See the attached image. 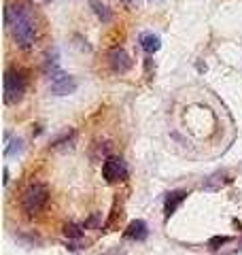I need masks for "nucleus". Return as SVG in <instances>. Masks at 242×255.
<instances>
[{"mask_svg":"<svg viewBox=\"0 0 242 255\" xmlns=\"http://www.w3.org/2000/svg\"><path fill=\"white\" fill-rule=\"evenodd\" d=\"M228 241H230L228 236H221V238H213V241H211V245H225Z\"/></svg>","mask_w":242,"mask_h":255,"instance_id":"ddd939ff","label":"nucleus"},{"mask_svg":"<svg viewBox=\"0 0 242 255\" xmlns=\"http://www.w3.org/2000/svg\"><path fill=\"white\" fill-rule=\"evenodd\" d=\"M102 177L107 183H119L127 179V166L123 162V157L119 155H109L102 162Z\"/></svg>","mask_w":242,"mask_h":255,"instance_id":"20e7f679","label":"nucleus"},{"mask_svg":"<svg viewBox=\"0 0 242 255\" xmlns=\"http://www.w3.org/2000/svg\"><path fill=\"white\" fill-rule=\"evenodd\" d=\"M64 236L79 241V238H83V226H77V223H66V226H64Z\"/></svg>","mask_w":242,"mask_h":255,"instance_id":"f8f14e48","label":"nucleus"},{"mask_svg":"<svg viewBox=\"0 0 242 255\" xmlns=\"http://www.w3.org/2000/svg\"><path fill=\"white\" fill-rule=\"evenodd\" d=\"M140 47H142V51L144 53H157L159 51V47H161V41H159V36L157 34H153V32H144V34L140 36Z\"/></svg>","mask_w":242,"mask_h":255,"instance_id":"1a4fd4ad","label":"nucleus"},{"mask_svg":"<svg viewBox=\"0 0 242 255\" xmlns=\"http://www.w3.org/2000/svg\"><path fill=\"white\" fill-rule=\"evenodd\" d=\"M147 234H149V230H147V223H144L142 219L132 221L130 226L125 228V232H123V236L130 238V241H144Z\"/></svg>","mask_w":242,"mask_h":255,"instance_id":"6e6552de","label":"nucleus"},{"mask_svg":"<svg viewBox=\"0 0 242 255\" xmlns=\"http://www.w3.org/2000/svg\"><path fill=\"white\" fill-rule=\"evenodd\" d=\"M6 140H9V145L4 147V155H6V157H11V155H17L19 151L23 149V140H21V138H17V136H15V138H11L9 134H6Z\"/></svg>","mask_w":242,"mask_h":255,"instance_id":"9b49d317","label":"nucleus"},{"mask_svg":"<svg viewBox=\"0 0 242 255\" xmlns=\"http://www.w3.org/2000/svg\"><path fill=\"white\" fill-rule=\"evenodd\" d=\"M75 90H77V79L66 75L64 70L51 79V94H55V96H68Z\"/></svg>","mask_w":242,"mask_h":255,"instance_id":"39448f33","label":"nucleus"},{"mask_svg":"<svg viewBox=\"0 0 242 255\" xmlns=\"http://www.w3.org/2000/svg\"><path fill=\"white\" fill-rule=\"evenodd\" d=\"M4 23L19 49H32L38 41V19L34 4L26 0H13L4 9Z\"/></svg>","mask_w":242,"mask_h":255,"instance_id":"f257e3e1","label":"nucleus"},{"mask_svg":"<svg viewBox=\"0 0 242 255\" xmlns=\"http://www.w3.org/2000/svg\"><path fill=\"white\" fill-rule=\"evenodd\" d=\"M90 6L94 9V13H96V17H98L102 23H109L111 21V17H113V13H111V9L104 2H100V0H90Z\"/></svg>","mask_w":242,"mask_h":255,"instance_id":"9d476101","label":"nucleus"},{"mask_svg":"<svg viewBox=\"0 0 242 255\" xmlns=\"http://www.w3.org/2000/svg\"><path fill=\"white\" fill-rule=\"evenodd\" d=\"M47 202H49V187L40 181L30 183L19 196V206L26 217H38L45 211Z\"/></svg>","mask_w":242,"mask_h":255,"instance_id":"f03ea898","label":"nucleus"},{"mask_svg":"<svg viewBox=\"0 0 242 255\" xmlns=\"http://www.w3.org/2000/svg\"><path fill=\"white\" fill-rule=\"evenodd\" d=\"M109 66H111L113 73L123 75V73H127V70L132 68V60H130V55L121 49V47H117V49H113L109 53Z\"/></svg>","mask_w":242,"mask_h":255,"instance_id":"423d86ee","label":"nucleus"},{"mask_svg":"<svg viewBox=\"0 0 242 255\" xmlns=\"http://www.w3.org/2000/svg\"><path fill=\"white\" fill-rule=\"evenodd\" d=\"M189 194L187 191H183V189H176V191H170V194L166 196V202H164V213H166V217H170V215H174V211L181 206V202L187 198Z\"/></svg>","mask_w":242,"mask_h":255,"instance_id":"0eeeda50","label":"nucleus"},{"mask_svg":"<svg viewBox=\"0 0 242 255\" xmlns=\"http://www.w3.org/2000/svg\"><path fill=\"white\" fill-rule=\"evenodd\" d=\"M26 85H28V79L19 68H9L6 70L4 73V83H2L4 105L13 107V105H17V102H21L23 94H26Z\"/></svg>","mask_w":242,"mask_h":255,"instance_id":"7ed1b4c3","label":"nucleus"}]
</instances>
